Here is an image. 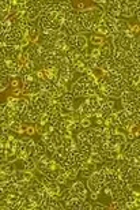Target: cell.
<instances>
[{
    "label": "cell",
    "instance_id": "15",
    "mask_svg": "<svg viewBox=\"0 0 140 210\" xmlns=\"http://www.w3.org/2000/svg\"><path fill=\"white\" fill-rule=\"evenodd\" d=\"M18 101H19V97H14V96H8L7 98V105L12 107L14 109H17V105H18Z\"/></svg>",
    "mask_w": 140,
    "mask_h": 210
},
{
    "label": "cell",
    "instance_id": "16",
    "mask_svg": "<svg viewBox=\"0 0 140 210\" xmlns=\"http://www.w3.org/2000/svg\"><path fill=\"white\" fill-rule=\"evenodd\" d=\"M91 173H93V170H91L90 168H87V166H86V168H83V169H80V170H79V175L82 176L83 179H89Z\"/></svg>",
    "mask_w": 140,
    "mask_h": 210
},
{
    "label": "cell",
    "instance_id": "33",
    "mask_svg": "<svg viewBox=\"0 0 140 210\" xmlns=\"http://www.w3.org/2000/svg\"><path fill=\"white\" fill-rule=\"evenodd\" d=\"M95 124H97V126L103 124V119H102V117H95Z\"/></svg>",
    "mask_w": 140,
    "mask_h": 210
},
{
    "label": "cell",
    "instance_id": "14",
    "mask_svg": "<svg viewBox=\"0 0 140 210\" xmlns=\"http://www.w3.org/2000/svg\"><path fill=\"white\" fill-rule=\"evenodd\" d=\"M50 158L53 160V161H54V162H56L57 165H58V164H61V162L64 161V160H66V157H64V156H61V154H58V153H56V152H53V153L50 154Z\"/></svg>",
    "mask_w": 140,
    "mask_h": 210
},
{
    "label": "cell",
    "instance_id": "9",
    "mask_svg": "<svg viewBox=\"0 0 140 210\" xmlns=\"http://www.w3.org/2000/svg\"><path fill=\"white\" fill-rule=\"evenodd\" d=\"M90 162L95 164V165H98V164H102V157H101L99 153H91L90 157H89Z\"/></svg>",
    "mask_w": 140,
    "mask_h": 210
},
{
    "label": "cell",
    "instance_id": "19",
    "mask_svg": "<svg viewBox=\"0 0 140 210\" xmlns=\"http://www.w3.org/2000/svg\"><path fill=\"white\" fill-rule=\"evenodd\" d=\"M56 182H57V184H60V186H66L67 182H68L67 175H58L56 178Z\"/></svg>",
    "mask_w": 140,
    "mask_h": 210
},
{
    "label": "cell",
    "instance_id": "13",
    "mask_svg": "<svg viewBox=\"0 0 140 210\" xmlns=\"http://www.w3.org/2000/svg\"><path fill=\"white\" fill-rule=\"evenodd\" d=\"M78 175H79V170L75 169L74 166H71V169L68 170V173H67V179L72 182V180H75V179L78 178Z\"/></svg>",
    "mask_w": 140,
    "mask_h": 210
},
{
    "label": "cell",
    "instance_id": "6",
    "mask_svg": "<svg viewBox=\"0 0 140 210\" xmlns=\"http://www.w3.org/2000/svg\"><path fill=\"white\" fill-rule=\"evenodd\" d=\"M58 101H60V104H74L75 97L72 96L71 91H67L66 94H63V96L58 98Z\"/></svg>",
    "mask_w": 140,
    "mask_h": 210
},
{
    "label": "cell",
    "instance_id": "5",
    "mask_svg": "<svg viewBox=\"0 0 140 210\" xmlns=\"http://www.w3.org/2000/svg\"><path fill=\"white\" fill-rule=\"evenodd\" d=\"M89 40H90V42L94 45V47L99 48L101 45L103 44V41H105V37H102V36H98V34H95V33H94V34L90 36Z\"/></svg>",
    "mask_w": 140,
    "mask_h": 210
},
{
    "label": "cell",
    "instance_id": "28",
    "mask_svg": "<svg viewBox=\"0 0 140 210\" xmlns=\"http://www.w3.org/2000/svg\"><path fill=\"white\" fill-rule=\"evenodd\" d=\"M14 112H15V109H14L12 107H10V105H7V107H6L4 115H7V116H12V115H14Z\"/></svg>",
    "mask_w": 140,
    "mask_h": 210
},
{
    "label": "cell",
    "instance_id": "11",
    "mask_svg": "<svg viewBox=\"0 0 140 210\" xmlns=\"http://www.w3.org/2000/svg\"><path fill=\"white\" fill-rule=\"evenodd\" d=\"M131 51H135V52H139V51H140V40H139V36H136V37L132 38Z\"/></svg>",
    "mask_w": 140,
    "mask_h": 210
},
{
    "label": "cell",
    "instance_id": "22",
    "mask_svg": "<svg viewBox=\"0 0 140 210\" xmlns=\"http://www.w3.org/2000/svg\"><path fill=\"white\" fill-rule=\"evenodd\" d=\"M21 81H19L18 79V78H10V86H11V87H14V89H15V87H21Z\"/></svg>",
    "mask_w": 140,
    "mask_h": 210
},
{
    "label": "cell",
    "instance_id": "30",
    "mask_svg": "<svg viewBox=\"0 0 140 210\" xmlns=\"http://www.w3.org/2000/svg\"><path fill=\"white\" fill-rule=\"evenodd\" d=\"M98 198H99V194H98V192H90V199H91L93 202H95Z\"/></svg>",
    "mask_w": 140,
    "mask_h": 210
},
{
    "label": "cell",
    "instance_id": "32",
    "mask_svg": "<svg viewBox=\"0 0 140 210\" xmlns=\"http://www.w3.org/2000/svg\"><path fill=\"white\" fill-rule=\"evenodd\" d=\"M133 16H135L136 19H139V18H140V7H139V8H136L135 11H133Z\"/></svg>",
    "mask_w": 140,
    "mask_h": 210
},
{
    "label": "cell",
    "instance_id": "20",
    "mask_svg": "<svg viewBox=\"0 0 140 210\" xmlns=\"http://www.w3.org/2000/svg\"><path fill=\"white\" fill-rule=\"evenodd\" d=\"M14 176H15V180H25V172L22 169H15Z\"/></svg>",
    "mask_w": 140,
    "mask_h": 210
},
{
    "label": "cell",
    "instance_id": "18",
    "mask_svg": "<svg viewBox=\"0 0 140 210\" xmlns=\"http://www.w3.org/2000/svg\"><path fill=\"white\" fill-rule=\"evenodd\" d=\"M114 136H116V141H117V143H118V145H120V143H125V142H126L125 134H124V132H121V131H120L118 134H116Z\"/></svg>",
    "mask_w": 140,
    "mask_h": 210
},
{
    "label": "cell",
    "instance_id": "23",
    "mask_svg": "<svg viewBox=\"0 0 140 210\" xmlns=\"http://www.w3.org/2000/svg\"><path fill=\"white\" fill-rule=\"evenodd\" d=\"M129 188H131L135 194H140V183H132V184H129Z\"/></svg>",
    "mask_w": 140,
    "mask_h": 210
},
{
    "label": "cell",
    "instance_id": "12",
    "mask_svg": "<svg viewBox=\"0 0 140 210\" xmlns=\"http://www.w3.org/2000/svg\"><path fill=\"white\" fill-rule=\"evenodd\" d=\"M35 154L37 156H44V154H46V149H45V145L44 143H35Z\"/></svg>",
    "mask_w": 140,
    "mask_h": 210
},
{
    "label": "cell",
    "instance_id": "34",
    "mask_svg": "<svg viewBox=\"0 0 140 210\" xmlns=\"http://www.w3.org/2000/svg\"><path fill=\"white\" fill-rule=\"evenodd\" d=\"M2 195H4V192H3V190H2V187H0V196Z\"/></svg>",
    "mask_w": 140,
    "mask_h": 210
},
{
    "label": "cell",
    "instance_id": "27",
    "mask_svg": "<svg viewBox=\"0 0 140 210\" xmlns=\"http://www.w3.org/2000/svg\"><path fill=\"white\" fill-rule=\"evenodd\" d=\"M12 96L14 97H21L22 94H23V91H22V87H15L14 90H12Z\"/></svg>",
    "mask_w": 140,
    "mask_h": 210
},
{
    "label": "cell",
    "instance_id": "7",
    "mask_svg": "<svg viewBox=\"0 0 140 210\" xmlns=\"http://www.w3.org/2000/svg\"><path fill=\"white\" fill-rule=\"evenodd\" d=\"M26 152H27L29 156H33V154H35V141L33 139V138H30V139H29V142L26 143Z\"/></svg>",
    "mask_w": 140,
    "mask_h": 210
},
{
    "label": "cell",
    "instance_id": "4",
    "mask_svg": "<svg viewBox=\"0 0 140 210\" xmlns=\"http://www.w3.org/2000/svg\"><path fill=\"white\" fill-rule=\"evenodd\" d=\"M102 188H103V186L101 183L91 182V180L87 179V190H89V192H98V194H101Z\"/></svg>",
    "mask_w": 140,
    "mask_h": 210
},
{
    "label": "cell",
    "instance_id": "2",
    "mask_svg": "<svg viewBox=\"0 0 140 210\" xmlns=\"http://www.w3.org/2000/svg\"><path fill=\"white\" fill-rule=\"evenodd\" d=\"M114 27H116L118 32H128L129 29H131V23H129L126 19L120 18V19H117V21H116Z\"/></svg>",
    "mask_w": 140,
    "mask_h": 210
},
{
    "label": "cell",
    "instance_id": "21",
    "mask_svg": "<svg viewBox=\"0 0 140 210\" xmlns=\"http://www.w3.org/2000/svg\"><path fill=\"white\" fill-rule=\"evenodd\" d=\"M87 8V4L84 2H76V6H75V10H76L78 12L80 11H84V10Z\"/></svg>",
    "mask_w": 140,
    "mask_h": 210
},
{
    "label": "cell",
    "instance_id": "8",
    "mask_svg": "<svg viewBox=\"0 0 140 210\" xmlns=\"http://www.w3.org/2000/svg\"><path fill=\"white\" fill-rule=\"evenodd\" d=\"M84 101H86L87 104H89V107L91 109H94L95 107H98V94H95V96H90L87 98H84Z\"/></svg>",
    "mask_w": 140,
    "mask_h": 210
},
{
    "label": "cell",
    "instance_id": "17",
    "mask_svg": "<svg viewBox=\"0 0 140 210\" xmlns=\"http://www.w3.org/2000/svg\"><path fill=\"white\" fill-rule=\"evenodd\" d=\"M25 134H26V135H29V136H34V134H37V132H35V126H34V124H30V126H26V131H25Z\"/></svg>",
    "mask_w": 140,
    "mask_h": 210
},
{
    "label": "cell",
    "instance_id": "31",
    "mask_svg": "<svg viewBox=\"0 0 140 210\" xmlns=\"http://www.w3.org/2000/svg\"><path fill=\"white\" fill-rule=\"evenodd\" d=\"M7 107V103H0V115L4 113V109Z\"/></svg>",
    "mask_w": 140,
    "mask_h": 210
},
{
    "label": "cell",
    "instance_id": "1",
    "mask_svg": "<svg viewBox=\"0 0 140 210\" xmlns=\"http://www.w3.org/2000/svg\"><path fill=\"white\" fill-rule=\"evenodd\" d=\"M71 190L76 192L78 198L84 199V201L87 199V195H89V190H87L86 184H84V182H82V180H76V179L72 180V186H71Z\"/></svg>",
    "mask_w": 140,
    "mask_h": 210
},
{
    "label": "cell",
    "instance_id": "29",
    "mask_svg": "<svg viewBox=\"0 0 140 210\" xmlns=\"http://www.w3.org/2000/svg\"><path fill=\"white\" fill-rule=\"evenodd\" d=\"M23 172H25V180L26 182H29V180L34 176V172H26V170H23Z\"/></svg>",
    "mask_w": 140,
    "mask_h": 210
},
{
    "label": "cell",
    "instance_id": "24",
    "mask_svg": "<svg viewBox=\"0 0 140 210\" xmlns=\"http://www.w3.org/2000/svg\"><path fill=\"white\" fill-rule=\"evenodd\" d=\"M128 132L132 134L133 138H139V126H133V127H131Z\"/></svg>",
    "mask_w": 140,
    "mask_h": 210
},
{
    "label": "cell",
    "instance_id": "10",
    "mask_svg": "<svg viewBox=\"0 0 140 210\" xmlns=\"http://www.w3.org/2000/svg\"><path fill=\"white\" fill-rule=\"evenodd\" d=\"M79 123H80V127H82V128L93 127V120H91V117H80Z\"/></svg>",
    "mask_w": 140,
    "mask_h": 210
},
{
    "label": "cell",
    "instance_id": "25",
    "mask_svg": "<svg viewBox=\"0 0 140 210\" xmlns=\"http://www.w3.org/2000/svg\"><path fill=\"white\" fill-rule=\"evenodd\" d=\"M91 209H94V210H107L109 209V206H105V205H102V203H95L94 206H91Z\"/></svg>",
    "mask_w": 140,
    "mask_h": 210
},
{
    "label": "cell",
    "instance_id": "3",
    "mask_svg": "<svg viewBox=\"0 0 140 210\" xmlns=\"http://www.w3.org/2000/svg\"><path fill=\"white\" fill-rule=\"evenodd\" d=\"M87 45H89V40H87L86 36H84V34L76 36V47H75V48L83 51V49H87Z\"/></svg>",
    "mask_w": 140,
    "mask_h": 210
},
{
    "label": "cell",
    "instance_id": "26",
    "mask_svg": "<svg viewBox=\"0 0 140 210\" xmlns=\"http://www.w3.org/2000/svg\"><path fill=\"white\" fill-rule=\"evenodd\" d=\"M89 55H90V56H93V57H98V56H99V48L94 47V48L89 52Z\"/></svg>",
    "mask_w": 140,
    "mask_h": 210
}]
</instances>
